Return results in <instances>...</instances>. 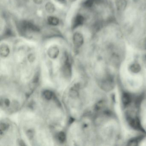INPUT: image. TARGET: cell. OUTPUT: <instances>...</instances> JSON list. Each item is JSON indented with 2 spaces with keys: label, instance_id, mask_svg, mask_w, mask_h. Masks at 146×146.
<instances>
[{
  "label": "cell",
  "instance_id": "obj_1",
  "mask_svg": "<svg viewBox=\"0 0 146 146\" xmlns=\"http://www.w3.org/2000/svg\"><path fill=\"white\" fill-rule=\"evenodd\" d=\"M129 0H114L115 10L118 13L123 14L129 7Z\"/></svg>",
  "mask_w": 146,
  "mask_h": 146
},
{
  "label": "cell",
  "instance_id": "obj_2",
  "mask_svg": "<svg viewBox=\"0 0 146 146\" xmlns=\"http://www.w3.org/2000/svg\"><path fill=\"white\" fill-rule=\"evenodd\" d=\"M127 119L129 124L132 128L138 130H142L141 125L137 117L131 116L128 113L127 115Z\"/></svg>",
  "mask_w": 146,
  "mask_h": 146
},
{
  "label": "cell",
  "instance_id": "obj_3",
  "mask_svg": "<svg viewBox=\"0 0 146 146\" xmlns=\"http://www.w3.org/2000/svg\"><path fill=\"white\" fill-rule=\"evenodd\" d=\"M21 29L24 32L27 31L38 32L39 30L38 27H36L35 25L26 21L22 23L21 24Z\"/></svg>",
  "mask_w": 146,
  "mask_h": 146
},
{
  "label": "cell",
  "instance_id": "obj_4",
  "mask_svg": "<svg viewBox=\"0 0 146 146\" xmlns=\"http://www.w3.org/2000/svg\"><path fill=\"white\" fill-rule=\"evenodd\" d=\"M72 40L74 45L76 47H80L83 44L84 39L82 34L79 33H76L73 35Z\"/></svg>",
  "mask_w": 146,
  "mask_h": 146
},
{
  "label": "cell",
  "instance_id": "obj_5",
  "mask_svg": "<svg viewBox=\"0 0 146 146\" xmlns=\"http://www.w3.org/2000/svg\"><path fill=\"white\" fill-rule=\"evenodd\" d=\"M101 87L106 91H110L113 88V83L110 78L106 79L102 83Z\"/></svg>",
  "mask_w": 146,
  "mask_h": 146
},
{
  "label": "cell",
  "instance_id": "obj_6",
  "mask_svg": "<svg viewBox=\"0 0 146 146\" xmlns=\"http://www.w3.org/2000/svg\"><path fill=\"white\" fill-rule=\"evenodd\" d=\"M59 53V50L57 47L52 46L49 48L47 51V54L49 58L55 59L58 57Z\"/></svg>",
  "mask_w": 146,
  "mask_h": 146
},
{
  "label": "cell",
  "instance_id": "obj_7",
  "mask_svg": "<svg viewBox=\"0 0 146 146\" xmlns=\"http://www.w3.org/2000/svg\"><path fill=\"white\" fill-rule=\"evenodd\" d=\"M84 21V18L82 15H78L76 16L73 20L72 24V28L76 29L78 26L82 25L83 24Z\"/></svg>",
  "mask_w": 146,
  "mask_h": 146
},
{
  "label": "cell",
  "instance_id": "obj_8",
  "mask_svg": "<svg viewBox=\"0 0 146 146\" xmlns=\"http://www.w3.org/2000/svg\"><path fill=\"white\" fill-rule=\"evenodd\" d=\"M10 50L9 46L6 44L1 45L0 47V54L1 57L6 58L10 54Z\"/></svg>",
  "mask_w": 146,
  "mask_h": 146
},
{
  "label": "cell",
  "instance_id": "obj_9",
  "mask_svg": "<svg viewBox=\"0 0 146 146\" xmlns=\"http://www.w3.org/2000/svg\"><path fill=\"white\" fill-rule=\"evenodd\" d=\"M80 87L79 84H75V85L73 86L70 90V95L71 97L72 98H76L78 97L79 95V93H78V90Z\"/></svg>",
  "mask_w": 146,
  "mask_h": 146
},
{
  "label": "cell",
  "instance_id": "obj_10",
  "mask_svg": "<svg viewBox=\"0 0 146 146\" xmlns=\"http://www.w3.org/2000/svg\"><path fill=\"white\" fill-rule=\"evenodd\" d=\"M122 101L124 106H128L131 102V97L129 94L125 93L122 96Z\"/></svg>",
  "mask_w": 146,
  "mask_h": 146
},
{
  "label": "cell",
  "instance_id": "obj_11",
  "mask_svg": "<svg viewBox=\"0 0 146 146\" xmlns=\"http://www.w3.org/2000/svg\"><path fill=\"white\" fill-rule=\"evenodd\" d=\"M47 20L48 24L53 26H57L59 24V19L56 17H48Z\"/></svg>",
  "mask_w": 146,
  "mask_h": 146
},
{
  "label": "cell",
  "instance_id": "obj_12",
  "mask_svg": "<svg viewBox=\"0 0 146 146\" xmlns=\"http://www.w3.org/2000/svg\"><path fill=\"white\" fill-rule=\"evenodd\" d=\"M129 70L131 72H133V73H138L141 71V67L139 64L135 63V64H132L129 67Z\"/></svg>",
  "mask_w": 146,
  "mask_h": 146
},
{
  "label": "cell",
  "instance_id": "obj_13",
  "mask_svg": "<svg viewBox=\"0 0 146 146\" xmlns=\"http://www.w3.org/2000/svg\"><path fill=\"white\" fill-rule=\"evenodd\" d=\"M46 11L49 13H52L55 11V8L54 5L51 2H48L45 5Z\"/></svg>",
  "mask_w": 146,
  "mask_h": 146
},
{
  "label": "cell",
  "instance_id": "obj_14",
  "mask_svg": "<svg viewBox=\"0 0 146 146\" xmlns=\"http://www.w3.org/2000/svg\"><path fill=\"white\" fill-rule=\"evenodd\" d=\"M84 6L87 8H91L96 5L95 0H86L84 3Z\"/></svg>",
  "mask_w": 146,
  "mask_h": 146
},
{
  "label": "cell",
  "instance_id": "obj_15",
  "mask_svg": "<svg viewBox=\"0 0 146 146\" xmlns=\"http://www.w3.org/2000/svg\"><path fill=\"white\" fill-rule=\"evenodd\" d=\"M43 95L45 99L48 100H51L53 96L52 92L48 90L44 91L43 93Z\"/></svg>",
  "mask_w": 146,
  "mask_h": 146
},
{
  "label": "cell",
  "instance_id": "obj_16",
  "mask_svg": "<svg viewBox=\"0 0 146 146\" xmlns=\"http://www.w3.org/2000/svg\"><path fill=\"white\" fill-rule=\"evenodd\" d=\"M58 139L60 142H64L66 139V135L64 132L63 131L60 132L58 134Z\"/></svg>",
  "mask_w": 146,
  "mask_h": 146
},
{
  "label": "cell",
  "instance_id": "obj_17",
  "mask_svg": "<svg viewBox=\"0 0 146 146\" xmlns=\"http://www.w3.org/2000/svg\"><path fill=\"white\" fill-rule=\"evenodd\" d=\"M140 43L142 48L146 50V35L141 39Z\"/></svg>",
  "mask_w": 146,
  "mask_h": 146
},
{
  "label": "cell",
  "instance_id": "obj_18",
  "mask_svg": "<svg viewBox=\"0 0 146 146\" xmlns=\"http://www.w3.org/2000/svg\"><path fill=\"white\" fill-rule=\"evenodd\" d=\"M104 105H105V103H104V102H99L96 105V110H97V111H99V110H100L101 109H102V108H104Z\"/></svg>",
  "mask_w": 146,
  "mask_h": 146
},
{
  "label": "cell",
  "instance_id": "obj_19",
  "mask_svg": "<svg viewBox=\"0 0 146 146\" xmlns=\"http://www.w3.org/2000/svg\"><path fill=\"white\" fill-rule=\"evenodd\" d=\"M8 127H9V125L5 123H1V125H0L1 131H5L8 129Z\"/></svg>",
  "mask_w": 146,
  "mask_h": 146
},
{
  "label": "cell",
  "instance_id": "obj_20",
  "mask_svg": "<svg viewBox=\"0 0 146 146\" xmlns=\"http://www.w3.org/2000/svg\"><path fill=\"white\" fill-rule=\"evenodd\" d=\"M138 142V141H137V139H133L129 142L128 145L130 146H137V145Z\"/></svg>",
  "mask_w": 146,
  "mask_h": 146
},
{
  "label": "cell",
  "instance_id": "obj_21",
  "mask_svg": "<svg viewBox=\"0 0 146 146\" xmlns=\"http://www.w3.org/2000/svg\"><path fill=\"white\" fill-rule=\"evenodd\" d=\"M28 59L29 62H33L35 60V55L33 54H30L28 56Z\"/></svg>",
  "mask_w": 146,
  "mask_h": 146
},
{
  "label": "cell",
  "instance_id": "obj_22",
  "mask_svg": "<svg viewBox=\"0 0 146 146\" xmlns=\"http://www.w3.org/2000/svg\"><path fill=\"white\" fill-rule=\"evenodd\" d=\"M27 135H28L29 138L31 139L34 136V132H33V131L32 130H29L27 131Z\"/></svg>",
  "mask_w": 146,
  "mask_h": 146
},
{
  "label": "cell",
  "instance_id": "obj_23",
  "mask_svg": "<svg viewBox=\"0 0 146 146\" xmlns=\"http://www.w3.org/2000/svg\"><path fill=\"white\" fill-rule=\"evenodd\" d=\"M39 75L38 74H36V75L34 77V83H37L39 81Z\"/></svg>",
  "mask_w": 146,
  "mask_h": 146
},
{
  "label": "cell",
  "instance_id": "obj_24",
  "mask_svg": "<svg viewBox=\"0 0 146 146\" xmlns=\"http://www.w3.org/2000/svg\"><path fill=\"white\" fill-rule=\"evenodd\" d=\"M34 2L37 5H40L42 4L43 2V0H33Z\"/></svg>",
  "mask_w": 146,
  "mask_h": 146
},
{
  "label": "cell",
  "instance_id": "obj_25",
  "mask_svg": "<svg viewBox=\"0 0 146 146\" xmlns=\"http://www.w3.org/2000/svg\"><path fill=\"white\" fill-rule=\"evenodd\" d=\"M5 106L7 107H8L10 106V101L8 99H7L5 100Z\"/></svg>",
  "mask_w": 146,
  "mask_h": 146
},
{
  "label": "cell",
  "instance_id": "obj_26",
  "mask_svg": "<svg viewBox=\"0 0 146 146\" xmlns=\"http://www.w3.org/2000/svg\"><path fill=\"white\" fill-rule=\"evenodd\" d=\"M143 64L146 66V54L143 56Z\"/></svg>",
  "mask_w": 146,
  "mask_h": 146
},
{
  "label": "cell",
  "instance_id": "obj_27",
  "mask_svg": "<svg viewBox=\"0 0 146 146\" xmlns=\"http://www.w3.org/2000/svg\"><path fill=\"white\" fill-rule=\"evenodd\" d=\"M19 143H20V145H21V146H23V145H25V144L24 142H23V141H22V140H20Z\"/></svg>",
  "mask_w": 146,
  "mask_h": 146
},
{
  "label": "cell",
  "instance_id": "obj_28",
  "mask_svg": "<svg viewBox=\"0 0 146 146\" xmlns=\"http://www.w3.org/2000/svg\"><path fill=\"white\" fill-rule=\"evenodd\" d=\"M58 2H60V3H63V2H64L65 1V0H56Z\"/></svg>",
  "mask_w": 146,
  "mask_h": 146
},
{
  "label": "cell",
  "instance_id": "obj_29",
  "mask_svg": "<svg viewBox=\"0 0 146 146\" xmlns=\"http://www.w3.org/2000/svg\"><path fill=\"white\" fill-rule=\"evenodd\" d=\"M145 1H146V0H145Z\"/></svg>",
  "mask_w": 146,
  "mask_h": 146
}]
</instances>
